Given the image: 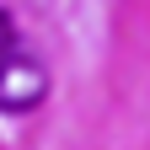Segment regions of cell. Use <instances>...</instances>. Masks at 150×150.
<instances>
[{
  "mask_svg": "<svg viewBox=\"0 0 150 150\" xmlns=\"http://www.w3.org/2000/svg\"><path fill=\"white\" fill-rule=\"evenodd\" d=\"M48 97V70L32 59V54H11L0 64V112H27Z\"/></svg>",
  "mask_w": 150,
  "mask_h": 150,
  "instance_id": "obj_1",
  "label": "cell"
},
{
  "mask_svg": "<svg viewBox=\"0 0 150 150\" xmlns=\"http://www.w3.org/2000/svg\"><path fill=\"white\" fill-rule=\"evenodd\" d=\"M11 54H22V38H16V22L0 11V64H6Z\"/></svg>",
  "mask_w": 150,
  "mask_h": 150,
  "instance_id": "obj_2",
  "label": "cell"
}]
</instances>
